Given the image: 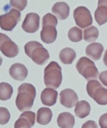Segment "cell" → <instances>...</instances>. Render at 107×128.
<instances>
[{
	"instance_id": "6da1fadb",
	"label": "cell",
	"mask_w": 107,
	"mask_h": 128,
	"mask_svg": "<svg viewBox=\"0 0 107 128\" xmlns=\"http://www.w3.org/2000/svg\"><path fill=\"white\" fill-rule=\"evenodd\" d=\"M36 96V90L34 86L28 83L21 84L18 88V94L15 100L17 108L21 112L31 109Z\"/></svg>"
},
{
	"instance_id": "7a4b0ae2",
	"label": "cell",
	"mask_w": 107,
	"mask_h": 128,
	"mask_svg": "<svg viewBox=\"0 0 107 128\" xmlns=\"http://www.w3.org/2000/svg\"><path fill=\"white\" fill-rule=\"evenodd\" d=\"M25 51L26 55L37 65H44L50 58L48 51L38 42H28L25 45Z\"/></svg>"
},
{
	"instance_id": "3957f363",
	"label": "cell",
	"mask_w": 107,
	"mask_h": 128,
	"mask_svg": "<svg viewBox=\"0 0 107 128\" xmlns=\"http://www.w3.org/2000/svg\"><path fill=\"white\" fill-rule=\"evenodd\" d=\"M58 20L55 15L47 14L42 18V30L41 32V40L45 44L53 43L56 39L57 30L56 26Z\"/></svg>"
},
{
	"instance_id": "277c9868",
	"label": "cell",
	"mask_w": 107,
	"mask_h": 128,
	"mask_svg": "<svg viewBox=\"0 0 107 128\" xmlns=\"http://www.w3.org/2000/svg\"><path fill=\"white\" fill-rule=\"evenodd\" d=\"M62 80L61 67L56 62L52 61L44 70V82L49 88L56 89L61 86Z\"/></svg>"
},
{
	"instance_id": "5b68a950",
	"label": "cell",
	"mask_w": 107,
	"mask_h": 128,
	"mask_svg": "<svg viewBox=\"0 0 107 128\" xmlns=\"http://www.w3.org/2000/svg\"><path fill=\"white\" fill-rule=\"evenodd\" d=\"M86 91L88 95L99 105L107 104V89L98 80L94 79L87 82Z\"/></svg>"
},
{
	"instance_id": "8992f818",
	"label": "cell",
	"mask_w": 107,
	"mask_h": 128,
	"mask_svg": "<svg viewBox=\"0 0 107 128\" xmlns=\"http://www.w3.org/2000/svg\"><path fill=\"white\" fill-rule=\"evenodd\" d=\"M76 68L78 73L86 80L97 79L99 74L94 62L86 57H82L78 60Z\"/></svg>"
},
{
	"instance_id": "52a82bcc",
	"label": "cell",
	"mask_w": 107,
	"mask_h": 128,
	"mask_svg": "<svg viewBox=\"0 0 107 128\" xmlns=\"http://www.w3.org/2000/svg\"><path fill=\"white\" fill-rule=\"evenodd\" d=\"M20 11L12 9L9 12L0 15V27L3 30L11 31L20 21Z\"/></svg>"
},
{
	"instance_id": "ba28073f",
	"label": "cell",
	"mask_w": 107,
	"mask_h": 128,
	"mask_svg": "<svg viewBox=\"0 0 107 128\" xmlns=\"http://www.w3.org/2000/svg\"><path fill=\"white\" fill-rule=\"evenodd\" d=\"M0 51L5 56L13 58L18 55L19 48L8 36L0 33Z\"/></svg>"
},
{
	"instance_id": "9c48e42d",
	"label": "cell",
	"mask_w": 107,
	"mask_h": 128,
	"mask_svg": "<svg viewBox=\"0 0 107 128\" xmlns=\"http://www.w3.org/2000/svg\"><path fill=\"white\" fill-rule=\"evenodd\" d=\"M73 17L77 26L85 28L92 24V18L89 10L84 6H79L73 12Z\"/></svg>"
},
{
	"instance_id": "30bf717a",
	"label": "cell",
	"mask_w": 107,
	"mask_h": 128,
	"mask_svg": "<svg viewBox=\"0 0 107 128\" xmlns=\"http://www.w3.org/2000/svg\"><path fill=\"white\" fill-rule=\"evenodd\" d=\"M40 26V16L37 14L29 13L22 23V29L28 33L37 31Z\"/></svg>"
},
{
	"instance_id": "8fae6325",
	"label": "cell",
	"mask_w": 107,
	"mask_h": 128,
	"mask_svg": "<svg viewBox=\"0 0 107 128\" xmlns=\"http://www.w3.org/2000/svg\"><path fill=\"white\" fill-rule=\"evenodd\" d=\"M78 101L77 94L70 88L64 89L60 93V102L67 108H72L76 105Z\"/></svg>"
},
{
	"instance_id": "7c38bea8",
	"label": "cell",
	"mask_w": 107,
	"mask_h": 128,
	"mask_svg": "<svg viewBox=\"0 0 107 128\" xmlns=\"http://www.w3.org/2000/svg\"><path fill=\"white\" fill-rule=\"evenodd\" d=\"M36 114L32 111L24 112L15 122L14 128H31L35 124Z\"/></svg>"
},
{
	"instance_id": "4fadbf2b",
	"label": "cell",
	"mask_w": 107,
	"mask_h": 128,
	"mask_svg": "<svg viewBox=\"0 0 107 128\" xmlns=\"http://www.w3.org/2000/svg\"><path fill=\"white\" fill-rule=\"evenodd\" d=\"M9 74L15 80L23 81L27 77L28 71L24 65L16 63L13 64L9 68Z\"/></svg>"
},
{
	"instance_id": "5bb4252c",
	"label": "cell",
	"mask_w": 107,
	"mask_h": 128,
	"mask_svg": "<svg viewBox=\"0 0 107 128\" xmlns=\"http://www.w3.org/2000/svg\"><path fill=\"white\" fill-rule=\"evenodd\" d=\"M95 21L98 25L102 26L107 22V0H100L98 7L94 13Z\"/></svg>"
},
{
	"instance_id": "9a60e30c",
	"label": "cell",
	"mask_w": 107,
	"mask_h": 128,
	"mask_svg": "<svg viewBox=\"0 0 107 128\" xmlns=\"http://www.w3.org/2000/svg\"><path fill=\"white\" fill-rule=\"evenodd\" d=\"M58 92L50 88H45L41 93V99L43 104L47 106H52L56 102Z\"/></svg>"
},
{
	"instance_id": "2e32d148",
	"label": "cell",
	"mask_w": 107,
	"mask_h": 128,
	"mask_svg": "<svg viewBox=\"0 0 107 128\" xmlns=\"http://www.w3.org/2000/svg\"><path fill=\"white\" fill-rule=\"evenodd\" d=\"M51 11L59 20H65L69 16L70 8L66 2H58L53 5Z\"/></svg>"
},
{
	"instance_id": "e0dca14e",
	"label": "cell",
	"mask_w": 107,
	"mask_h": 128,
	"mask_svg": "<svg viewBox=\"0 0 107 128\" xmlns=\"http://www.w3.org/2000/svg\"><path fill=\"white\" fill-rule=\"evenodd\" d=\"M104 48L100 43H92L89 44L86 49V54L94 60H98L101 58Z\"/></svg>"
},
{
	"instance_id": "ac0fdd59",
	"label": "cell",
	"mask_w": 107,
	"mask_h": 128,
	"mask_svg": "<svg viewBox=\"0 0 107 128\" xmlns=\"http://www.w3.org/2000/svg\"><path fill=\"white\" fill-rule=\"evenodd\" d=\"M57 123L61 128H73L75 125V117L69 112H62L58 115Z\"/></svg>"
},
{
	"instance_id": "d6986e66",
	"label": "cell",
	"mask_w": 107,
	"mask_h": 128,
	"mask_svg": "<svg viewBox=\"0 0 107 128\" xmlns=\"http://www.w3.org/2000/svg\"><path fill=\"white\" fill-rule=\"evenodd\" d=\"M53 114L50 108H41L37 110V122L42 125H47L51 122Z\"/></svg>"
},
{
	"instance_id": "ffe728a7",
	"label": "cell",
	"mask_w": 107,
	"mask_h": 128,
	"mask_svg": "<svg viewBox=\"0 0 107 128\" xmlns=\"http://www.w3.org/2000/svg\"><path fill=\"white\" fill-rule=\"evenodd\" d=\"M91 112V106L88 102L84 100L79 101L75 108V114L79 118H84L89 115Z\"/></svg>"
},
{
	"instance_id": "44dd1931",
	"label": "cell",
	"mask_w": 107,
	"mask_h": 128,
	"mask_svg": "<svg viewBox=\"0 0 107 128\" xmlns=\"http://www.w3.org/2000/svg\"><path fill=\"white\" fill-rule=\"evenodd\" d=\"M76 52L70 48H65L59 52V58L63 64H71L76 58Z\"/></svg>"
},
{
	"instance_id": "7402d4cb",
	"label": "cell",
	"mask_w": 107,
	"mask_h": 128,
	"mask_svg": "<svg viewBox=\"0 0 107 128\" xmlns=\"http://www.w3.org/2000/svg\"><path fill=\"white\" fill-rule=\"evenodd\" d=\"M13 94L12 86L6 82L0 83V100L6 101L9 100Z\"/></svg>"
},
{
	"instance_id": "603a6c76",
	"label": "cell",
	"mask_w": 107,
	"mask_h": 128,
	"mask_svg": "<svg viewBox=\"0 0 107 128\" xmlns=\"http://www.w3.org/2000/svg\"><path fill=\"white\" fill-rule=\"evenodd\" d=\"M99 35L98 30L96 27L92 26L84 30V40L88 42L95 41Z\"/></svg>"
},
{
	"instance_id": "cb8c5ba5",
	"label": "cell",
	"mask_w": 107,
	"mask_h": 128,
	"mask_svg": "<svg viewBox=\"0 0 107 128\" xmlns=\"http://www.w3.org/2000/svg\"><path fill=\"white\" fill-rule=\"evenodd\" d=\"M68 37L73 42H78L83 38V32L78 27H73L68 32Z\"/></svg>"
},
{
	"instance_id": "d4e9b609",
	"label": "cell",
	"mask_w": 107,
	"mask_h": 128,
	"mask_svg": "<svg viewBox=\"0 0 107 128\" xmlns=\"http://www.w3.org/2000/svg\"><path fill=\"white\" fill-rule=\"evenodd\" d=\"M11 118V114L8 108H0V124L4 125L9 122Z\"/></svg>"
},
{
	"instance_id": "484cf974",
	"label": "cell",
	"mask_w": 107,
	"mask_h": 128,
	"mask_svg": "<svg viewBox=\"0 0 107 128\" xmlns=\"http://www.w3.org/2000/svg\"><path fill=\"white\" fill-rule=\"evenodd\" d=\"M27 1L23 0V1H13L11 0L10 1V4L12 7L18 9L19 11H22L25 9L27 5Z\"/></svg>"
},
{
	"instance_id": "4316f807",
	"label": "cell",
	"mask_w": 107,
	"mask_h": 128,
	"mask_svg": "<svg viewBox=\"0 0 107 128\" xmlns=\"http://www.w3.org/2000/svg\"><path fill=\"white\" fill-rule=\"evenodd\" d=\"M100 128H107V113L103 114L98 120Z\"/></svg>"
},
{
	"instance_id": "83f0119b",
	"label": "cell",
	"mask_w": 107,
	"mask_h": 128,
	"mask_svg": "<svg viewBox=\"0 0 107 128\" xmlns=\"http://www.w3.org/2000/svg\"><path fill=\"white\" fill-rule=\"evenodd\" d=\"M81 128H98V126L94 121L89 120L83 124Z\"/></svg>"
},
{
	"instance_id": "f1b7e54d",
	"label": "cell",
	"mask_w": 107,
	"mask_h": 128,
	"mask_svg": "<svg viewBox=\"0 0 107 128\" xmlns=\"http://www.w3.org/2000/svg\"><path fill=\"white\" fill-rule=\"evenodd\" d=\"M99 79L105 87H107V71L102 72L99 75Z\"/></svg>"
},
{
	"instance_id": "f546056e",
	"label": "cell",
	"mask_w": 107,
	"mask_h": 128,
	"mask_svg": "<svg viewBox=\"0 0 107 128\" xmlns=\"http://www.w3.org/2000/svg\"><path fill=\"white\" fill-rule=\"evenodd\" d=\"M103 63L105 65L107 66V50L105 51V54H104V56H103Z\"/></svg>"
},
{
	"instance_id": "4dcf8cb0",
	"label": "cell",
	"mask_w": 107,
	"mask_h": 128,
	"mask_svg": "<svg viewBox=\"0 0 107 128\" xmlns=\"http://www.w3.org/2000/svg\"><path fill=\"white\" fill-rule=\"evenodd\" d=\"M2 62H3V59H2V58L0 56V66H1V64H2Z\"/></svg>"
}]
</instances>
